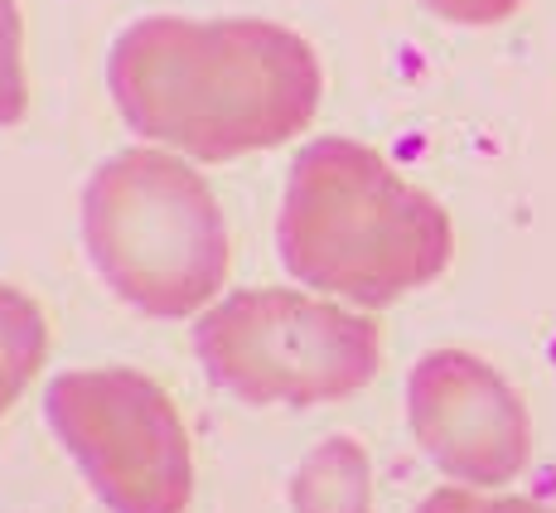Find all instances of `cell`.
<instances>
[{
    "instance_id": "obj_1",
    "label": "cell",
    "mask_w": 556,
    "mask_h": 513,
    "mask_svg": "<svg viewBox=\"0 0 556 513\" xmlns=\"http://www.w3.org/2000/svg\"><path fill=\"white\" fill-rule=\"evenodd\" d=\"M106 88L146 141L223 165L305 132L325 73L315 49L271 20L151 15L112 45Z\"/></svg>"
},
{
    "instance_id": "obj_6",
    "label": "cell",
    "mask_w": 556,
    "mask_h": 513,
    "mask_svg": "<svg viewBox=\"0 0 556 513\" xmlns=\"http://www.w3.org/2000/svg\"><path fill=\"white\" fill-rule=\"evenodd\" d=\"M412 436L451 479L508 485L532 461V416L484 359L431 349L406 378Z\"/></svg>"
},
{
    "instance_id": "obj_11",
    "label": "cell",
    "mask_w": 556,
    "mask_h": 513,
    "mask_svg": "<svg viewBox=\"0 0 556 513\" xmlns=\"http://www.w3.org/2000/svg\"><path fill=\"white\" fill-rule=\"evenodd\" d=\"M416 5H426L431 15H441L445 25L484 29V25H504L508 15H518L522 0H416Z\"/></svg>"
},
{
    "instance_id": "obj_2",
    "label": "cell",
    "mask_w": 556,
    "mask_h": 513,
    "mask_svg": "<svg viewBox=\"0 0 556 513\" xmlns=\"http://www.w3.org/2000/svg\"><path fill=\"white\" fill-rule=\"evenodd\" d=\"M281 266L301 286L382 310L451 266V213L372 146L319 136L291 165L276 218Z\"/></svg>"
},
{
    "instance_id": "obj_10",
    "label": "cell",
    "mask_w": 556,
    "mask_h": 513,
    "mask_svg": "<svg viewBox=\"0 0 556 513\" xmlns=\"http://www.w3.org/2000/svg\"><path fill=\"white\" fill-rule=\"evenodd\" d=\"M416 513H556L547 504H538V499H484V495H469V489H435V495H426Z\"/></svg>"
},
{
    "instance_id": "obj_9",
    "label": "cell",
    "mask_w": 556,
    "mask_h": 513,
    "mask_svg": "<svg viewBox=\"0 0 556 513\" xmlns=\"http://www.w3.org/2000/svg\"><path fill=\"white\" fill-rule=\"evenodd\" d=\"M29 107L25 78V20L15 0H0V126H20Z\"/></svg>"
},
{
    "instance_id": "obj_4",
    "label": "cell",
    "mask_w": 556,
    "mask_h": 513,
    "mask_svg": "<svg viewBox=\"0 0 556 513\" xmlns=\"http://www.w3.org/2000/svg\"><path fill=\"white\" fill-rule=\"evenodd\" d=\"M194 354L248 408H325L378 378L382 329L301 291H238L203 310Z\"/></svg>"
},
{
    "instance_id": "obj_8",
    "label": "cell",
    "mask_w": 556,
    "mask_h": 513,
    "mask_svg": "<svg viewBox=\"0 0 556 513\" xmlns=\"http://www.w3.org/2000/svg\"><path fill=\"white\" fill-rule=\"evenodd\" d=\"M49 359V320L39 301L0 281V422L10 416Z\"/></svg>"
},
{
    "instance_id": "obj_3",
    "label": "cell",
    "mask_w": 556,
    "mask_h": 513,
    "mask_svg": "<svg viewBox=\"0 0 556 513\" xmlns=\"http://www.w3.org/2000/svg\"><path fill=\"white\" fill-rule=\"evenodd\" d=\"M83 242L98 276L151 320H185L228 281V223L203 185L169 151H122L83 189Z\"/></svg>"
},
{
    "instance_id": "obj_5",
    "label": "cell",
    "mask_w": 556,
    "mask_h": 513,
    "mask_svg": "<svg viewBox=\"0 0 556 513\" xmlns=\"http://www.w3.org/2000/svg\"><path fill=\"white\" fill-rule=\"evenodd\" d=\"M45 416L106 513H185L194 446L175 398L136 368H68L49 383Z\"/></svg>"
},
{
    "instance_id": "obj_7",
    "label": "cell",
    "mask_w": 556,
    "mask_h": 513,
    "mask_svg": "<svg viewBox=\"0 0 556 513\" xmlns=\"http://www.w3.org/2000/svg\"><path fill=\"white\" fill-rule=\"evenodd\" d=\"M295 513H372V470L354 436H329L291 479Z\"/></svg>"
}]
</instances>
